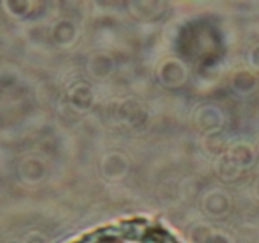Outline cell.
Masks as SVG:
<instances>
[{
    "mask_svg": "<svg viewBox=\"0 0 259 243\" xmlns=\"http://www.w3.org/2000/svg\"><path fill=\"white\" fill-rule=\"evenodd\" d=\"M71 243H183L169 227L149 218H130L103 225Z\"/></svg>",
    "mask_w": 259,
    "mask_h": 243,
    "instance_id": "6da1fadb",
    "label": "cell"
}]
</instances>
